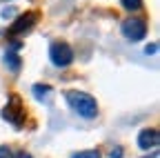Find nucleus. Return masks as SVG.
<instances>
[{"label": "nucleus", "instance_id": "6e6552de", "mask_svg": "<svg viewBox=\"0 0 160 158\" xmlns=\"http://www.w3.org/2000/svg\"><path fill=\"white\" fill-rule=\"evenodd\" d=\"M120 5L127 11H140L142 9V0H120Z\"/></svg>", "mask_w": 160, "mask_h": 158}, {"label": "nucleus", "instance_id": "ddd939ff", "mask_svg": "<svg viewBox=\"0 0 160 158\" xmlns=\"http://www.w3.org/2000/svg\"><path fill=\"white\" fill-rule=\"evenodd\" d=\"M11 16H13V9H11V7H9V9H5V11H2V18H11Z\"/></svg>", "mask_w": 160, "mask_h": 158}, {"label": "nucleus", "instance_id": "0eeeda50", "mask_svg": "<svg viewBox=\"0 0 160 158\" xmlns=\"http://www.w3.org/2000/svg\"><path fill=\"white\" fill-rule=\"evenodd\" d=\"M5 65H7L11 71H18L22 63H20V56H18L16 51H11V49H9V51L5 54Z\"/></svg>", "mask_w": 160, "mask_h": 158}, {"label": "nucleus", "instance_id": "2eb2a0df", "mask_svg": "<svg viewBox=\"0 0 160 158\" xmlns=\"http://www.w3.org/2000/svg\"><path fill=\"white\" fill-rule=\"evenodd\" d=\"M18 158H31V154H27V151H22V154H20Z\"/></svg>", "mask_w": 160, "mask_h": 158}, {"label": "nucleus", "instance_id": "7ed1b4c3", "mask_svg": "<svg viewBox=\"0 0 160 158\" xmlns=\"http://www.w3.org/2000/svg\"><path fill=\"white\" fill-rule=\"evenodd\" d=\"M2 118L7 123H11L13 127H22V123H25V105L16 94L9 96L7 105L2 107Z\"/></svg>", "mask_w": 160, "mask_h": 158}, {"label": "nucleus", "instance_id": "dca6fc26", "mask_svg": "<svg viewBox=\"0 0 160 158\" xmlns=\"http://www.w3.org/2000/svg\"><path fill=\"white\" fill-rule=\"evenodd\" d=\"M156 156H158V154L153 151V154H149V156H145V158H156Z\"/></svg>", "mask_w": 160, "mask_h": 158}, {"label": "nucleus", "instance_id": "1a4fd4ad", "mask_svg": "<svg viewBox=\"0 0 160 158\" xmlns=\"http://www.w3.org/2000/svg\"><path fill=\"white\" fill-rule=\"evenodd\" d=\"M31 91H33V96H36V98H45L47 94H51V87H49V85H40V83H38V85H33V87H31Z\"/></svg>", "mask_w": 160, "mask_h": 158}, {"label": "nucleus", "instance_id": "f257e3e1", "mask_svg": "<svg viewBox=\"0 0 160 158\" xmlns=\"http://www.w3.org/2000/svg\"><path fill=\"white\" fill-rule=\"evenodd\" d=\"M65 100H67V105H69L80 118H85V120H93V118L98 116V103H96V98L89 96L87 91L71 89V91L65 94Z\"/></svg>", "mask_w": 160, "mask_h": 158}, {"label": "nucleus", "instance_id": "4468645a", "mask_svg": "<svg viewBox=\"0 0 160 158\" xmlns=\"http://www.w3.org/2000/svg\"><path fill=\"white\" fill-rule=\"evenodd\" d=\"M145 51H147V54H156V51H158V47H156V45H149Z\"/></svg>", "mask_w": 160, "mask_h": 158}, {"label": "nucleus", "instance_id": "f03ea898", "mask_svg": "<svg viewBox=\"0 0 160 158\" xmlns=\"http://www.w3.org/2000/svg\"><path fill=\"white\" fill-rule=\"evenodd\" d=\"M49 60L53 67H60V69H65L73 63V49L69 43L65 40H56L49 45Z\"/></svg>", "mask_w": 160, "mask_h": 158}, {"label": "nucleus", "instance_id": "9d476101", "mask_svg": "<svg viewBox=\"0 0 160 158\" xmlns=\"http://www.w3.org/2000/svg\"><path fill=\"white\" fill-rule=\"evenodd\" d=\"M71 158H100V151H98V149H85V151L73 154Z\"/></svg>", "mask_w": 160, "mask_h": 158}, {"label": "nucleus", "instance_id": "423d86ee", "mask_svg": "<svg viewBox=\"0 0 160 158\" xmlns=\"http://www.w3.org/2000/svg\"><path fill=\"white\" fill-rule=\"evenodd\" d=\"M158 143H160V134L153 127H147L138 134V147L140 149H156Z\"/></svg>", "mask_w": 160, "mask_h": 158}, {"label": "nucleus", "instance_id": "f3484780", "mask_svg": "<svg viewBox=\"0 0 160 158\" xmlns=\"http://www.w3.org/2000/svg\"><path fill=\"white\" fill-rule=\"evenodd\" d=\"M0 3H9V0H0Z\"/></svg>", "mask_w": 160, "mask_h": 158}, {"label": "nucleus", "instance_id": "20e7f679", "mask_svg": "<svg viewBox=\"0 0 160 158\" xmlns=\"http://www.w3.org/2000/svg\"><path fill=\"white\" fill-rule=\"evenodd\" d=\"M120 31H122V36L127 38V40L140 43V40L147 38V23L142 20V18H127V20L120 25Z\"/></svg>", "mask_w": 160, "mask_h": 158}, {"label": "nucleus", "instance_id": "f8f14e48", "mask_svg": "<svg viewBox=\"0 0 160 158\" xmlns=\"http://www.w3.org/2000/svg\"><path fill=\"white\" fill-rule=\"evenodd\" d=\"M122 154H125V151H122V147H116V149H111V151H109V156H111V158H122Z\"/></svg>", "mask_w": 160, "mask_h": 158}, {"label": "nucleus", "instance_id": "9b49d317", "mask_svg": "<svg viewBox=\"0 0 160 158\" xmlns=\"http://www.w3.org/2000/svg\"><path fill=\"white\" fill-rule=\"evenodd\" d=\"M0 158H16V154L9 145H0Z\"/></svg>", "mask_w": 160, "mask_h": 158}, {"label": "nucleus", "instance_id": "39448f33", "mask_svg": "<svg viewBox=\"0 0 160 158\" xmlns=\"http://www.w3.org/2000/svg\"><path fill=\"white\" fill-rule=\"evenodd\" d=\"M38 18H40V16H38L36 11H25L22 16H18V18H16V20H13V25L9 27V31H7V33H9L11 38H16V36H25V33H29V31L33 29V25L38 23Z\"/></svg>", "mask_w": 160, "mask_h": 158}]
</instances>
